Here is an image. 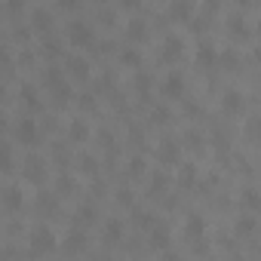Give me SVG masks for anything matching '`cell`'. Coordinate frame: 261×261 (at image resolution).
Segmentation results:
<instances>
[{"instance_id": "6da1fadb", "label": "cell", "mask_w": 261, "mask_h": 261, "mask_svg": "<svg viewBox=\"0 0 261 261\" xmlns=\"http://www.w3.org/2000/svg\"><path fill=\"white\" fill-rule=\"evenodd\" d=\"M28 246H31V255H46V252H53L59 246V240H56V233L46 224H37L28 233Z\"/></svg>"}, {"instance_id": "7a4b0ae2", "label": "cell", "mask_w": 261, "mask_h": 261, "mask_svg": "<svg viewBox=\"0 0 261 261\" xmlns=\"http://www.w3.org/2000/svg\"><path fill=\"white\" fill-rule=\"evenodd\" d=\"M46 160L43 157H37V154H28L25 157V163H22V175L31 181V185H43V178H46Z\"/></svg>"}, {"instance_id": "3957f363", "label": "cell", "mask_w": 261, "mask_h": 261, "mask_svg": "<svg viewBox=\"0 0 261 261\" xmlns=\"http://www.w3.org/2000/svg\"><path fill=\"white\" fill-rule=\"evenodd\" d=\"M92 37H95V34H92V25H89V22H80V19H77V22L68 25V40H71L74 46H89Z\"/></svg>"}, {"instance_id": "277c9868", "label": "cell", "mask_w": 261, "mask_h": 261, "mask_svg": "<svg viewBox=\"0 0 261 261\" xmlns=\"http://www.w3.org/2000/svg\"><path fill=\"white\" fill-rule=\"evenodd\" d=\"M13 136H16L19 145H34V142H37V123H34L31 117H22V120L16 123V129H13Z\"/></svg>"}, {"instance_id": "5b68a950", "label": "cell", "mask_w": 261, "mask_h": 261, "mask_svg": "<svg viewBox=\"0 0 261 261\" xmlns=\"http://www.w3.org/2000/svg\"><path fill=\"white\" fill-rule=\"evenodd\" d=\"M68 74H71L74 80H86V77H89V59L80 56V53L68 56Z\"/></svg>"}, {"instance_id": "8992f818", "label": "cell", "mask_w": 261, "mask_h": 261, "mask_svg": "<svg viewBox=\"0 0 261 261\" xmlns=\"http://www.w3.org/2000/svg\"><path fill=\"white\" fill-rule=\"evenodd\" d=\"M181 49H185V40H181L178 34H166V37H163V53H160V56H163L166 62H175V59L181 56Z\"/></svg>"}, {"instance_id": "52a82bcc", "label": "cell", "mask_w": 261, "mask_h": 261, "mask_svg": "<svg viewBox=\"0 0 261 261\" xmlns=\"http://www.w3.org/2000/svg\"><path fill=\"white\" fill-rule=\"evenodd\" d=\"M22 203H25L22 188H19V185H10V188L4 191V206H7L10 212H19V209H22Z\"/></svg>"}, {"instance_id": "ba28073f", "label": "cell", "mask_w": 261, "mask_h": 261, "mask_svg": "<svg viewBox=\"0 0 261 261\" xmlns=\"http://www.w3.org/2000/svg\"><path fill=\"white\" fill-rule=\"evenodd\" d=\"M62 249H65L68 255H77V252H83V249H86V233H83V230H71V233L65 237Z\"/></svg>"}, {"instance_id": "9c48e42d", "label": "cell", "mask_w": 261, "mask_h": 261, "mask_svg": "<svg viewBox=\"0 0 261 261\" xmlns=\"http://www.w3.org/2000/svg\"><path fill=\"white\" fill-rule=\"evenodd\" d=\"M31 25L40 28V31L53 28V13H49V7H34V10H31Z\"/></svg>"}, {"instance_id": "30bf717a", "label": "cell", "mask_w": 261, "mask_h": 261, "mask_svg": "<svg viewBox=\"0 0 261 261\" xmlns=\"http://www.w3.org/2000/svg\"><path fill=\"white\" fill-rule=\"evenodd\" d=\"M126 37H129V40H145V37H148L145 19H129V22H126Z\"/></svg>"}, {"instance_id": "8fae6325", "label": "cell", "mask_w": 261, "mask_h": 261, "mask_svg": "<svg viewBox=\"0 0 261 261\" xmlns=\"http://www.w3.org/2000/svg\"><path fill=\"white\" fill-rule=\"evenodd\" d=\"M43 83L49 86V92H56V89H59V86H65L68 80H65V74H62L59 68H46V71H43Z\"/></svg>"}, {"instance_id": "7c38bea8", "label": "cell", "mask_w": 261, "mask_h": 261, "mask_svg": "<svg viewBox=\"0 0 261 261\" xmlns=\"http://www.w3.org/2000/svg\"><path fill=\"white\" fill-rule=\"evenodd\" d=\"M163 92L172 95V98H178V95L185 92V80H181V74H169L166 83H163Z\"/></svg>"}, {"instance_id": "4fadbf2b", "label": "cell", "mask_w": 261, "mask_h": 261, "mask_svg": "<svg viewBox=\"0 0 261 261\" xmlns=\"http://www.w3.org/2000/svg\"><path fill=\"white\" fill-rule=\"evenodd\" d=\"M105 240H108V243L123 240V221H120V218H108V221H105Z\"/></svg>"}, {"instance_id": "5bb4252c", "label": "cell", "mask_w": 261, "mask_h": 261, "mask_svg": "<svg viewBox=\"0 0 261 261\" xmlns=\"http://www.w3.org/2000/svg\"><path fill=\"white\" fill-rule=\"evenodd\" d=\"M197 62H200V65H215V62H218L215 46H212V43H200V49H197Z\"/></svg>"}, {"instance_id": "9a60e30c", "label": "cell", "mask_w": 261, "mask_h": 261, "mask_svg": "<svg viewBox=\"0 0 261 261\" xmlns=\"http://www.w3.org/2000/svg\"><path fill=\"white\" fill-rule=\"evenodd\" d=\"M68 136H71V142H86L89 139V126L83 120H74L71 129H68Z\"/></svg>"}, {"instance_id": "2e32d148", "label": "cell", "mask_w": 261, "mask_h": 261, "mask_svg": "<svg viewBox=\"0 0 261 261\" xmlns=\"http://www.w3.org/2000/svg\"><path fill=\"white\" fill-rule=\"evenodd\" d=\"M240 108H243V95H240L237 89H227V92H224V111H227V114H237Z\"/></svg>"}, {"instance_id": "e0dca14e", "label": "cell", "mask_w": 261, "mask_h": 261, "mask_svg": "<svg viewBox=\"0 0 261 261\" xmlns=\"http://www.w3.org/2000/svg\"><path fill=\"white\" fill-rule=\"evenodd\" d=\"M19 95H22V101H25L28 108H37V105H40V98H37V86H34V83H25V86L19 89Z\"/></svg>"}, {"instance_id": "ac0fdd59", "label": "cell", "mask_w": 261, "mask_h": 261, "mask_svg": "<svg viewBox=\"0 0 261 261\" xmlns=\"http://www.w3.org/2000/svg\"><path fill=\"white\" fill-rule=\"evenodd\" d=\"M185 230H188V237H200V233L206 230V224H203V218H200V215H188Z\"/></svg>"}, {"instance_id": "d6986e66", "label": "cell", "mask_w": 261, "mask_h": 261, "mask_svg": "<svg viewBox=\"0 0 261 261\" xmlns=\"http://www.w3.org/2000/svg\"><path fill=\"white\" fill-rule=\"evenodd\" d=\"M160 160H163V163L178 160V145H175V142H163V145H160Z\"/></svg>"}, {"instance_id": "ffe728a7", "label": "cell", "mask_w": 261, "mask_h": 261, "mask_svg": "<svg viewBox=\"0 0 261 261\" xmlns=\"http://www.w3.org/2000/svg\"><path fill=\"white\" fill-rule=\"evenodd\" d=\"M169 16L172 19H188L191 16V4H172L169 7Z\"/></svg>"}, {"instance_id": "44dd1931", "label": "cell", "mask_w": 261, "mask_h": 261, "mask_svg": "<svg viewBox=\"0 0 261 261\" xmlns=\"http://www.w3.org/2000/svg\"><path fill=\"white\" fill-rule=\"evenodd\" d=\"M136 224L142 230H154V215L151 212H136Z\"/></svg>"}, {"instance_id": "7402d4cb", "label": "cell", "mask_w": 261, "mask_h": 261, "mask_svg": "<svg viewBox=\"0 0 261 261\" xmlns=\"http://www.w3.org/2000/svg\"><path fill=\"white\" fill-rule=\"evenodd\" d=\"M151 243H154L157 249H166V243H169L166 230H163V227H154V230H151Z\"/></svg>"}, {"instance_id": "603a6c76", "label": "cell", "mask_w": 261, "mask_h": 261, "mask_svg": "<svg viewBox=\"0 0 261 261\" xmlns=\"http://www.w3.org/2000/svg\"><path fill=\"white\" fill-rule=\"evenodd\" d=\"M43 53H46V56H59V53H62V43H59L56 37H43Z\"/></svg>"}, {"instance_id": "cb8c5ba5", "label": "cell", "mask_w": 261, "mask_h": 261, "mask_svg": "<svg viewBox=\"0 0 261 261\" xmlns=\"http://www.w3.org/2000/svg\"><path fill=\"white\" fill-rule=\"evenodd\" d=\"M53 95H56V105H68V98H71V86L65 83V86H59Z\"/></svg>"}, {"instance_id": "d4e9b609", "label": "cell", "mask_w": 261, "mask_h": 261, "mask_svg": "<svg viewBox=\"0 0 261 261\" xmlns=\"http://www.w3.org/2000/svg\"><path fill=\"white\" fill-rule=\"evenodd\" d=\"M120 62H123V65H139L142 56H139L136 49H126V53H120Z\"/></svg>"}, {"instance_id": "484cf974", "label": "cell", "mask_w": 261, "mask_h": 261, "mask_svg": "<svg viewBox=\"0 0 261 261\" xmlns=\"http://www.w3.org/2000/svg\"><path fill=\"white\" fill-rule=\"evenodd\" d=\"M243 200H246L249 206H261V194H258V191H252V188H249V191H243Z\"/></svg>"}, {"instance_id": "4316f807", "label": "cell", "mask_w": 261, "mask_h": 261, "mask_svg": "<svg viewBox=\"0 0 261 261\" xmlns=\"http://www.w3.org/2000/svg\"><path fill=\"white\" fill-rule=\"evenodd\" d=\"M80 218H83V221L89 224V221L95 218V209H92V206H80Z\"/></svg>"}, {"instance_id": "83f0119b", "label": "cell", "mask_w": 261, "mask_h": 261, "mask_svg": "<svg viewBox=\"0 0 261 261\" xmlns=\"http://www.w3.org/2000/svg\"><path fill=\"white\" fill-rule=\"evenodd\" d=\"M252 227H255V221H252V218H240V224H237V230H240V233H249Z\"/></svg>"}, {"instance_id": "f1b7e54d", "label": "cell", "mask_w": 261, "mask_h": 261, "mask_svg": "<svg viewBox=\"0 0 261 261\" xmlns=\"http://www.w3.org/2000/svg\"><path fill=\"white\" fill-rule=\"evenodd\" d=\"M117 203L129 206V203H133V191H117Z\"/></svg>"}, {"instance_id": "f546056e", "label": "cell", "mask_w": 261, "mask_h": 261, "mask_svg": "<svg viewBox=\"0 0 261 261\" xmlns=\"http://www.w3.org/2000/svg\"><path fill=\"white\" fill-rule=\"evenodd\" d=\"M191 178H194V166H185L181 169V185H191Z\"/></svg>"}, {"instance_id": "4dcf8cb0", "label": "cell", "mask_w": 261, "mask_h": 261, "mask_svg": "<svg viewBox=\"0 0 261 261\" xmlns=\"http://www.w3.org/2000/svg\"><path fill=\"white\" fill-rule=\"evenodd\" d=\"M62 10H80V0H62Z\"/></svg>"}, {"instance_id": "1f68e13d", "label": "cell", "mask_w": 261, "mask_h": 261, "mask_svg": "<svg viewBox=\"0 0 261 261\" xmlns=\"http://www.w3.org/2000/svg\"><path fill=\"white\" fill-rule=\"evenodd\" d=\"M129 169H133V175H142V169H145V163H142V160H133V163H129Z\"/></svg>"}, {"instance_id": "d6a6232c", "label": "cell", "mask_w": 261, "mask_h": 261, "mask_svg": "<svg viewBox=\"0 0 261 261\" xmlns=\"http://www.w3.org/2000/svg\"><path fill=\"white\" fill-rule=\"evenodd\" d=\"M80 166H83L86 172H92V169H95V160H92V157H83V160H80Z\"/></svg>"}, {"instance_id": "836d02e7", "label": "cell", "mask_w": 261, "mask_h": 261, "mask_svg": "<svg viewBox=\"0 0 261 261\" xmlns=\"http://www.w3.org/2000/svg\"><path fill=\"white\" fill-rule=\"evenodd\" d=\"M80 105H83V108H92L95 101H92V95H80Z\"/></svg>"}, {"instance_id": "e575fe53", "label": "cell", "mask_w": 261, "mask_h": 261, "mask_svg": "<svg viewBox=\"0 0 261 261\" xmlns=\"http://www.w3.org/2000/svg\"><path fill=\"white\" fill-rule=\"evenodd\" d=\"M7 10H13V13H19V10H22V4H19V0H10V4H7Z\"/></svg>"}, {"instance_id": "d590c367", "label": "cell", "mask_w": 261, "mask_h": 261, "mask_svg": "<svg viewBox=\"0 0 261 261\" xmlns=\"http://www.w3.org/2000/svg\"><path fill=\"white\" fill-rule=\"evenodd\" d=\"M59 191H71V178H62L59 181Z\"/></svg>"}, {"instance_id": "8d00e7d4", "label": "cell", "mask_w": 261, "mask_h": 261, "mask_svg": "<svg viewBox=\"0 0 261 261\" xmlns=\"http://www.w3.org/2000/svg\"><path fill=\"white\" fill-rule=\"evenodd\" d=\"M160 261H178V255H163Z\"/></svg>"}, {"instance_id": "74e56055", "label": "cell", "mask_w": 261, "mask_h": 261, "mask_svg": "<svg viewBox=\"0 0 261 261\" xmlns=\"http://www.w3.org/2000/svg\"><path fill=\"white\" fill-rule=\"evenodd\" d=\"M258 31H261V22H258Z\"/></svg>"}]
</instances>
